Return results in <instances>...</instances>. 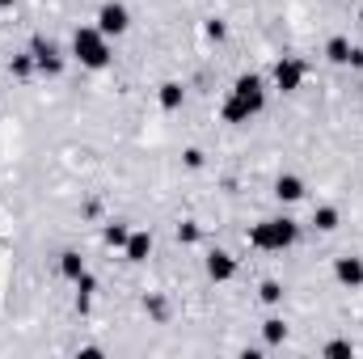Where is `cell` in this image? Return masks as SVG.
<instances>
[{
	"instance_id": "24",
	"label": "cell",
	"mask_w": 363,
	"mask_h": 359,
	"mask_svg": "<svg viewBox=\"0 0 363 359\" xmlns=\"http://www.w3.org/2000/svg\"><path fill=\"white\" fill-rule=\"evenodd\" d=\"M182 157H186V170H199V165H203V153H199V148H186Z\"/></svg>"
},
{
	"instance_id": "1",
	"label": "cell",
	"mask_w": 363,
	"mask_h": 359,
	"mask_svg": "<svg viewBox=\"0 0 363 359\" xmlns=\"http://www.w3.org/2000/svg\"><path fill=\"white\" fill-rule=\"evenodd\" d=\"M296 237H300L296 220H262V224L250 228V245L262 250V254H279V250L296 245Z\"/></svg>"
},
{
	"instance_id": "25",
	"label": "cell",
	"mask_w": 363,
	"mask_h": 359,
	"mask_svg": "<svg viewBox=\"0 0 363 359\" xmlns=\"http://www.w3.org/2000/svg\"><path fill=\"white\" fill-rule=\"evenodd\" d=\"M9 4H17V0H0V9H9Z\"/></svg>"
},
{
	"instance_id": "5",
	"label": "cell",
	"mask_w": 363,
	"mask_h": 359,
	"mask_svg": "<svg viewBox=\"0 0 363 359\" xmlns=\"http://www.w3.org/2000/svg\"><path fill=\"white\" fill-rule=\"evenodd\" d=\"M34 64H38V72H47V77H60L64 72V51L55 47V43H43V38H34Z\"/></svg>"
},
{
	"instance_id": "7",
	"label": "cell",
	"mask_w": 363,
	"mask_h": 359,
	"mask_svg": "<svg viewBox=\"0 0 363 359\" xmlns=\"http://www.w3.org/2000/svg\"><path fill=\"white\" fill-rule=\"evenodd\" d=\"M325 60H330V64H355V68L363 64V55L351 47V38H342V34H334V38L325 43Z\"/></svg>"
},
{
	"instance_id": "14",
	"label": "cell",
	"mask_w": 363,
	"mask_h": 359,
	"mask_svg": "<svg viewBox=\"0 0 363 359\" xmlns=\"http://www.w3.org/2000/svg\"><path fill=\"white\" fill-rule=\"evenodd\" d=\"M60 270H64V279H72V283H77V279L85 275V258L68 250V254H60Z\"/></svg>"
},
{
	"instance_id": "20",
	"label": "cell",
	"mask_w": 363,
	"mask_h": 359,
	"mask_svg": "<svg viewBox=\"0 0 363 359\" xmlns=\"http://www.w3.org/2000/svg\"><path fill=\"white\" fill-rule=\"evenodd\" d=\"M258 296H262V300H267V304H279V300H283V287H279V283H274V279H267V283H262V287H258Z\"/></svg>"
},
{
	"instance_id": "22",
	"label": "cell",
	"mask_w": 363,
	"mask_h": 359,
	"mask_svg": "<svg viewBox=\"0 0 363 359\" xmlns=\"http://www.w3.org/2000/svg\"><path fill=\"white\" fill-rule=\"evenodd\" d=\"M351 351H355V347H351V343H342V338L325 347V355H330V359H342V355H351Z\"/></svg>"
},
{
	"instance_id": "12",
	"label": "cell",
	"mask_w": 363,
	"mask_h": 359,
	"mask_svg": "<svg viewBox=\"0 0 363 359\" xmlns=\"http://www.w3.org/2000/svg\"><path fill=\"white\" fill-rule=\"evenodd\" d=\"M274 194H279L283 203H300V199H304V182L296 178V174H283V178L274 182Z\"/></svg>"
},
{
	"instance_id": "16",
	"label": "cell",
	"mask_w": 363,
	"mask_h": 359,
	"mask_svg": "<svg viewBox=\"0 0 363 359\" xmlns=\"http://www.w3.org/2000/svg\"><path fill=\"white\" fill-rule=\"evenodd\" d=\"M262 334H267V343H271V347H279V343H283V338H287V326H283V321H279V317H271V321H267V326H262Z\"/></svg>"
},
{
	"instance_id": "10",
	"label": "cell",
	"mask_w": 363,
	"mask_h": 359,
	"mask_svg": "<svg viewBox=\"0 0 363 359\" xmlns=\"http://www.w3.org/2000/svg\"><path fill=\"white\" fill-rule=\"evenodd\" d=\"M123 254H127V263H144V258L152 254V237H148V233H131L127 245H123Z\"/></svg>"
},
{
	"instance_id": "6",
	"label": "cell",
	"mask_w": 363,
	"mask_h": 359,
	"mask_svg": "<svg viewBox=\"0 0 363 359\" xmlns=\"http://www.w3.org/2000/svg\"><path fill=\"white\" fill-rule=\"evenodd\" d=\"M258 110H262V106H254L250 97H241V93H228V101L220 106V118H224V123H250Z\"/></svg>"
},
{
	"instance_id": "19",
	"label": "cell",
	"mask_w": 363,
	"mask_h": 359,
	"mask_svg": "<svg viewBox=\"0 0 363 359\" xmlns=\"http://www.w3.org/2000/svg\"><path fill=\"white\" fill-rule=\"evenodd\" d=\"M199 237H203V233H199V224H194V220H186V224H178V241H182V245H194Z\"/></svg>"
},
{
	"instance_id": "17",
	"label": "cell",
	"mask_w": 363,
	"mask_h": 359,
	"mask_svg": "<svg viewBox=\"0 0 363 359\" xmlns=\"http://www.w3.org/2000/svg\"><path fill=\"white\" fill-rule=\"evenodd\" d=\"M9 68H13V77H21V81H26V77H30V72H34L38 64H34V55H17V60H13Z\"/></svg>"
},
{
	"instance_id": "15",
	"label": "cell",
	"mask_w": 363,
	"mask_h": 359,
	"mask_svg": "<svg viewBox=\"0 0 363 359\" xmlns=\"http://www.w3.org/2000/svg\"><path fill=\"white\" fill-rule=\"evenodd\" d=\"M313 224H317L321 233H334V228H338V207H317V211H313Z\"/></svg>"
},
{
	"instance_id": "4",
	"label": "cell",
	"mask_w": 363,
	"mask_h": 359,
	"mask_svg": "<svg viewBox=\"0 0 363 359\" xmlns=\"http://www.w3.org/2000/svg\"><path fill=\"white\" fill-rule=\"evenodd\" d=\"M304 72H308V68H304V60L283 55V60L274 64V85H279L283 93H296L300 85H304Z\"/></svg>"
},
{
	"instance_id": "8",
	"label": "cell",
	"mask_w": 363,
	"mask_h": 359,
	"mask_svg": "<svg viewBox=\"0 0 363 359\" xmlns=\"http://www.w3.org/2000/svg\"><path fill=\"white\" fill-rule=\"evenodd\" d=\"M207 275H211L216 283H228V279L237 275V258L224 254V250H211V254H207Z\"/></svg>"
},
{
	"instance_id": "21",
	"label": "cell",
	"mask_w": 363,
	"mask_h": 359,
	"mask_svg": "<svg viewBox=\"0 0 363 359\" xmlns=\"http://www.w3.org/2000/svg\"><path fill=\"white\" fill-rule=\"evenodd\" d=\"M77 287H81V304H85V300H89V296H93V287H97V279H93L89 270H85V275L77 279Z\"/></svg>"
},
{
	"instance_id": "18",
	"label": "cell",
	"mask_w": 363,
	"mask_h": 359,
	"mask_svg": "<svg viewBox=\"0 0 363 359\" xmlns=\"http://www.w3.org/2000/svg\"><path fill=\"white\" fill-rule=\"evenodd\" d=\"M127 224H106V245H127Z\"/></svg>"
},
{
	"instance_id": "13",
	"label": "cell",
	"mask_w": 363,
	"mask_h": 359,
	"mask_svg": "<svg viewBox=\"0 0 363 359\" xmlns=\"http://www.w3.org/2000/svg\"><path fill=\"white\" fill-rule=\"evenodd\" d=\"M182 101H186V89H182L178 81H165L161 85V110H178Z\"/></svg>"
},
{
	"instance_id": "3",
	"label": "cell",
	"mask_w": 363,
	"mask_h": 359,
	"mask_svg": "<svg viewBox=\"0 0 363 359\" xmlns=\"http://www.w3.org/2000/svg\"><path fill=\"white\" fill-rule=\"evenodd\" d=\"M97 30H101L106 38H118V34H127V30H131V13H127V4H118V0H106V4L97 9Z\"/></svg>"
},
{
	"instance_id": "23",
	"label": "cell",
	"mask_w": 363,
	"mask_h": 359,
	"mask_svg": "<svg viewBox=\"0 0 363 359\" xmlns=\"http://www.w3.org/2000/svg\"><path fill=\"white\" fill-rule=\"evenodd\" d=\"M224 34H228V26H224V21H207V38H216V43H220Z\"/></svg>"
},
{
	"instance_id": "2",
	"label": "cell",
	"mask_w": 363,
	"mask_h": 359,
	"mask_svg": "<svg viewBox=\"0 0 363 359\" xmlns=\"http://www.w3.org/2000/svg\"><path fill=\"white\" fill-rule=\"evenodd\" d=\"M72 55H77L85 68L101 72V68L110 64V43H106V34H101L97 26H85V30L72 34Z\"/></svg>"
},
{
	"instance_id": "9",
	"label": "cell",
	"mask_w": 363,
	"mask_h": 359,
	"mask_svg": "<svg viewBox=\"0 0 363 359\" xmlns=\"http://www.w3.org/2000/svg\"><path fill=\"white\" fill-rule=\"evenodd\" d=\"M334 279L342 287H363V258H338L334 263Z\"/></svg>"
},
{
	"instance_id": "11",
	"label": "cell",
	"mask_w": 363,
	"mask_h": 359,
	"mask_svg": "<svg viewBox=\"0 0 363 359\" xmlns=\"http://www.w3.org/2000/svg\"><path fill=\"white\" fill-rule=\"evenodd\" d=\"M233 93H241V97H250L254 106H267V93H262V77H237V85H233Z\"/></svg>"
}]
</instances>
